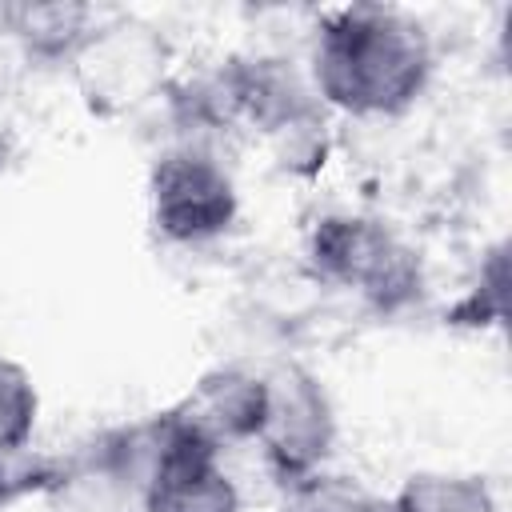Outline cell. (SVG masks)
Segmentation results:
<instances>
[{
  "label": "cell",
  "instance_id": "5b68a950",
  "mask_svg": "<svg viewBox=\"0 0 512 512\" xmlns=\"http://www.w3.org/2000/svg\"><path fill=\"white\" fill-rule=\"evenodd\" d=\"M136 428L144 512H244L240 488L224 468V448L176 408Z\"/></svg>",
  "mask_w": 512,
  "mask_h": 512
},
{
  "label": "cell",
  "instance_id": "52a82bcc",
  "mask_svg": "<svg viewBox=\"0 0 512 512\" xmlns=\"http://www.w3.org/2000/svg\"><path fill=\"white\" fill-rule=\"evenodd\" d=\"M52 512H144L140 508V428L108 432L76 452L48 484Z\"/></svg>",
  "mask_w": 512,
  "mask_h": 512
},
{
  "label": "cell",
  "instance_id": "3957f363",
  "mask_svg": "<svg viewBox=\"0 0 512 512\" xmlns=\"http://www.w3.org/2000/svg\"><path fill=\"white\" fill-rule=\"evenodd\" d=\"M144 196L152 232L176 248L212 244L240 220L236 176L208 140H176L156 152Z\"/></svg>",
  "mask_w": 512,
  "mask_h": 512
},
{
  "label": "cell",
  "instance_id": "8fae6325",
  "mask_svg": "<svg viewBox=\"0 0 512 512\" xmlns=\"http://www.w3.org/2000/svg\"><path fill=\"white\" fill-rule=\"evenodd\" d=\"M280 512H388V500L340 472H316L284 488Z\"/></svg>",
  "mask_w": 512,
  "mask_h": 512
},
{
  "label": "cell",
  "instance_id": "ba28073f",
  "mask_svg": "<svg viewBox=\"0 0 512 512\" xmlns=\"http://www.w3.org/2000/svg\"><path fill=\"white\" fill-rule=\"evenodd\" d=\"M176 412L220 448L252 444L264 416V368H244V364L212 368L192 384V392L176 404Z\"/></svg>",
  "mask_w": 512,
  "mask_h": 512
},
{
  "label": "cell",
  "instance_id": "6da1fadb",
  "mask_svg": "<svg viewBox=\"0 0 512 512\" xmlns=\"http://www.w3.org/2000/svg\"><path fill=\"white\" fill-rule=\"evenodd\" d=\"M436 68L428 28L392 4H344L316 20L308 84L324 108L392 120L420 104Z\"/></svg>",
  "mask_w": 512,
  "mask_h": 512
},
{
  "label": "cell",
  "instance_id": "8992f818",
  "mask_svg": "<svg viewBox=\"0 0 512 512\" xmlns=\"http://www.w3.org/2000/svg\"><path fill=\"white\" fill-rule=\"evenodd\" d=\"M252 444L280 488L328 468L336 448V408L316 372L296 360L264 368V416Z\"/></svg>",
  "mask_w": 512,
  "mask_h": 512
},
{
  "label": "cell",
  "instance_id": "9c48e42d",
  "mask_svg": "<svg viewBox=\"0 0 512 512\" xmlns=\"http://www.w3.org/2000/svg\"><path fill=\"white\" fill-rule=\"evenodd\" d=\"M96 8L76 0H12L0 4V32L44 68H68L88 32L96 28Z\"/></svg>",
  "mask_w": 512,
  "mask_h": 512
},
{
  "label": "cell",
  "instance_id": "7c38bea8",
  "mask_svg": "<svg viewBox=\"0 0 512 512\" xmlns=\"http://www.w3.org/2000/svg\"><path fill=\"white\" fill-rule=\"evenodd\" d=\"M36 420H40V388L32 372L20 360L0 356V456H16L20 448H28Z\"/></svg>",
  "mask_w": 512,
  "mask_h": 512
},
{
  "label": "cell",
  "instance_id": "277c9868",
  "mask_svg": "<svg viewBox=\"0 0 512 512\" xmlns=\"http://www.w3.org/2000/svg\"><path fill=\"white\" fill-rule=\"evenodd\" d=\"M72 84L88 112L96 116H132L152 100H164L172 88V44L168 36L140 16L96 20L88 40L68 64Z\"/></svg>",
  "mask_w": 512,
  "mask_h": 512
},
{
  "label": "cell",
  "instance_id": "30bf717a",
  "mask_svg": "<svg viewBox=\"0 0 512 512\" xmlns=\"http://www.w3.org/2000/svg\"><path fill=\"white\" fill-rule=\"evenodd\" d=\"M388 512H500L496 492L476 472L420 468L388 496Z\"/></svg>",
  "mask_w": 512,
  "mask_h": 512
},
{
  "label": "cell",
  "instance_id": "7a4b0ae2",
  "mask_svg": "<svg viewBox=\"0 0 512 512\" xmlns=\"http://www.w3.org/2000/svg\"><path fill=\"white\" fill-rule=\"evenodd\" d=\"M308 272L356 296L380 316H400L424 296L420 252L380 216L368 212H324L304 232Z\"/></svg>",
  "mask_w": 512,
  "mask_h": 512
},
{
  "label": "cell",
  "instance_id": "4fadbf2b",
  "mask_svg": "<svg viewBox=\"0 0 512 512\" xmlns=\"http://www.w3.org/2000/svg\"><path fill=\"white\" fill-rule=\"evenodd\" d=\"M0 164H4V144H0Z\"/></svg>",
  "mask_w": 512,
  "mask_h": 512
}]
</instances>
